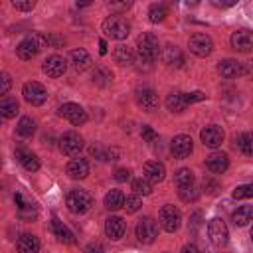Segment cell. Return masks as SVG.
Here are the masks:
<instances>
[{
    "label": "cell",
    "instance_id": "3",
    "mask_svg": "<svg viewBox=\"0 0 253 253\" xmlns=\"http://www.w3.org/2000/svg\"><path fill=\"white\" fill-rule=\"evenodd\" d=\"M65 204H67V208H69L71 213H87L93 208V196L87 190L75 188V190H71L67 194Z\"/></svg>",
    "mask_w": 253,
    "mask_h": 253
},
{
    "label": "cell",
    "instance_id": "51",
    "mask_svg": "<svg viewBox=\"0 0 253 253\" xmlns=\"http://www.w3.org/2000/svg\"><path fill=\"white\" fill-rule=\"evenodd\" d=\"M241 75H253V59L241 63Z\"/></svg>",
    "mask_w": 253,
    "mask_h": 253
},
{
    "label": "cell",
    "instance_id": "48",
    "mask_svg": "<svg viewBox=\"0 0 253 253\" xmlns=\"http://www.w3.org/2000/svg\"><path fill=\"white\" fill-rule=\"evenodd\" d=\"M204 190H208V194H215L217 192V182H213L210 178H204Z\"/></svg>",
    "mask_w": 253,
    "mask_h": 253
},
{
    "label": "cell",
    "instance_id": "4",
    "mask_svg": "<svg viewBox=\"0 0 253 253\" xmlns=\"http://www.w3.org/2000/svg\"><path fill=\"white\" fill-rule=\"evenodd\" d=\"M103 32H105L107 38L125 40V38L130 34V26H128V22H126L123 16H109V18L103 22Z\"/></svg>",
    "mask_w": 253,
    "mask_h": 253
},
{
    "label": "cell",
    "instance_id": "40",
    "mask_svg": "<svg viewBox=\"0 0 253 253\" xmlns=\"http://www.w3.org/2000/svg\"><path fill=\"white\" fill-rule=\"evenodd\" d=\"M140 206H142V202H140V198H138V196H126V198H125V210H126L128 213L138 211V210H140Z\"/></svg>",
    "mask_w": 253,
    "mask_h": 253
},
{
    "label": "cell",
    "instance_id": "23",
    "mask_svg": "<svg viewBox=\"0 0 253 253\" xmlns=\"http://www.w3.org/2000/svg\"><path fill=\"white\" fill-rule=\"evenodd\" d=\"M162 59L168 67H182L184 65V53L180 51V47L176 45H166L164 51H162Z\"/></svg>",
    "mask_w": 253,
    "mask_h": 253
},
{
    "label": "cell",
    "instance_id": "20",
    "mask_svg": "<svg viewBox=\"0 0 253 253\" xmlns=\"http://www.w3.org/2000/svg\"><path fill=\"white\" fill-rule=\"evenodd\" d=\"M16 158H18V162H20L28 172H36V170L40 168L38 156H36L34 152H30L28 148H24V146H18V148H16Z\"/></svg>",
    "mask_w": 253,
    "mask_h": 253
},
{
    "label": "cell",
    "instance_id": "12",
    "mask_svg": "<svg viewBox=\"0 0 253 253\" xmlns=\"http://www.w3.org/2000/svg\"><path fill=\"white\" fill-rule=\"evenodd\" d=\"M59 148H61L63 154L75 156V154H79V150L83 148V138H81L75 130H67V132H63V136L59 138Z\"/></svg>",
    "mask_w": 253,
    "mask_h": 253
},
{
    "label": "cell",
    "instance_id": "7",
    "mask_svg": "<svg viewBox=\"0 0 253 253\" xmlns=\"http://www.w3.org/2000/svg\"><path fill=\"white\" fill-rule=\"evenodd\" d=\"M188 47H190V51H192L194 55L206 57V55L211 53L213 42H211V38H210L208 34H194V36H190V40H188Z\"/></svg>",
    "mask_w": 253,
    "mask_h": 253
},
{
    "label": "cell",
    "instance_id": "39",
    "mask_svg": "<svg viewBox=\"0 0 253 253\" xmlns=\"http://www.w3.org/2000/svg\"><path fill=\"white\" fill-rule=\"evenodd\" d=\"M235 200H245V198H253V184H241L233 190L231 194Z\"/></svg>",
    "mask_w": 253,
    "mask_h": 253
},
{
    "label": "cell",
    "instance_id": "29",
    "mask_svg": "<svg viewBox=\"0 0 253 253\" xmlns=\"http://www.w3.org/2000/svg\"><path fill=\"white\" fill-rule=\"evenodd\" d=\"M231 219H233V223L239 225V227L247 225V223L253 219V206H241V208H237V210L233 211Z\"/></svg>",
    "mask_w": 253,
    "mask_h": 253
},
{
    "label": "cell",
    "instance_id": "37",
    "mask_svg": "<svg viewBox=\"0 0 253 253\" xmlns=\"http://www.w3.org/2000/svg\"><path fill=\"white\" fill-rule=\"evenodd\" d=\"M132 190H134L136 196H138V194L148 196V194H152V182L146 180L144 176H142V178H134V180H132Z\"/></svg>",
    "mask_w": 253,
    "mask_h": 253
},
{
    "label": "cell",
    "instance_id": "22",
    "mask_svg": "<svg viewBox=\"0 0 253 253\" xmlns=\"http://www.w3.org/2000/svg\"><path fill=\"white\" fill-rule=\"evenodd\" d=\"M142 172H144V178H146V180H150V182H162V180H164V174H166V168H164L162 162L150 160V162L144 164Z\"/></svg>",
    "mask_w": 253,
    "mask_h": 253
},
{
    "label": "cell",
    "instance_id": "54",
    "mask_svg": "<svg viewBox=\"0 0 253 253\" xmlns=\"http://www.w3.org/2000/svg\"><path fill=\"white\" fill-rule=\"evenodd\" d=\"M213 4H215V6H221V8H227V6H233V4H235V0H229V2H219V0H213Z\"/></svg>",
    "mask_w": 253,
    "mask_h": 253
},
{
    "label": "cell",
    "instance_id": "8",
    "mask_svg": "<svg viewBox=\"0 0 253 253\" xmlns=\"http://www.w3.org/2000/svg\"><path fill=\"white\" fill-rule=\"evenodd\" d=\"M22 95H24V99H26L30 105H42V103H45V99H47L45 87H43L42 83H38V81H28V83L24 85V89H22Z\"/></svg>",
    "mask_w": 253,
    "mask_h": 253
},
{
    "label": "cell",
    "instance_id": "33",
    "mask_svg": "<svg viewBox=\"0 0 253 253\" xmlns=\"http://www.w3.org/2000/svg\"><path fill=\"white\" fill-rule=\"evenodd\" d=\"M105 208L107 210H119V208H125V196L121 190H111L107 196H105Z\"/></svg>",
    "mask_w": 253,
    "mask_h": 253
},
{
    "label": "cell",
    "instance_id": "36",
    "mask_svg": "<svg viewBox=\"0 0 253 253\" xmlns=\"http://www.w3.org/2000/svg\"><path fill=\"white\" fill-rule=\"evenodd\" d=\"M34 130H36V123H34L30 117H22L20 123H18V126H16V132L26 138V136H32Z\"/></svg>",
    "mask_w": 253,
    "mask_h": 253
},
{
    "label": "cell",
    "instance_id": "56",
    "mask_svg": "<svg viewBox=\"0 0 253 253\" xmlns=\"http://www.w3.org/2000/svg\"><path fill=\"white\" fill-rule=\"evenodd\" d=\"M251 239H253V227H251Z\"/></svg>",
    "mask_w": 253,
    "mask_h": 253
},
{
    "label": "cell",
    "instance_id": "44",
    "mask_svg": "<svg viewBox=\"0 0 253 253\" xmlns=\"http://www.w3.org/2000/svg\"><path fill=\"white\" fill-rule=\"evenodd\" d=\"M12 6L16 8V10H22V12H30V10H34V2L32 0H28V2H18V0H14L12 2Z\"/></svg>",
    "mask_w": 253,
    "mask_h": 253
},
{
    "label": "cell",
    "instance_id": "1",
    "mask_svg": "<svg viewBox=\"0 0 253 253\" xmlns=\"http://www.w3.org/2000/svg\"><path fill=\"white\" fill-rule=\"evenodd\" d=\"M136 53H138V61L140 63H154L158 57V40L154 34H142L136 40Z\"/></svg>",
    "mask_w": 253,
    "mask_h": 253
},
{
    "label": "cell",
    "instance_id": "47",
    "mask_svg": "<svg viewBox=\"0 0 253 253\" xmlns=\"http://www.w3.org/2000/svg\"><path fill=\"white\" fill-rule=\"evenodd\" d=\"M117 158H119V150L117 148H105L101 160H117Z\"/></svg>",
    "mask_w": 253,
    "mask_h": 253
},
{
    "label": "cell",
    "instance_id": "14",
    "mask_svg": "<svg viewBox=\"0 0 253 253\" xmlns=\"http://www.w3.org/2000/svg\"><path fill=\"white\" fill-rule=\"evenodd\" d=\"M200 138H202L204 146H208V148H217V146H221V142H223V130H221V126H217V125H208L206 128H202Z\"/></svg>",
    "mask_w": 253,
    "mask_h": 253
},
{
    "label": "cell",
    "instance_id": "28",
    "mask_svg": "<svg viewBox=\"0 0 253 253\" xmlns=\"http://www.w3.org/2000/svg\"><path fill=\"white\" fill-rule=\"evenodd\" d=\"M71 63H73V67L77 69V71H85V69H89L91 67V55L85 51V49H73L71 51Z\"/></svg>",
    "mask_w": 253,
    "mask_h": 253
},
{
    "label": "cell",
    "instance_id": "15",
    "mask_svg": "<svg viewBox=\"0 0 253 253\" xmlns=\"http://www.w3.org/2000/svg\"><path fill=\"white\" fill-rule=\"evenodd\" d=\"M170 150H172V154L176 158H188L192 154V150H194V142H192V138L188 134H178V136L172 138Z\"/></svg>",
    "mask_w": 253,
    "mask_h": 253
},
{
    "label": "cell",
    "instance_id": "21",
    "mask_svg": "<svg viewBox=\"0 0 253 253\" xmlns=\"http://www.w3.org/2000/svg\"><path fill=\"white\" fill-rule=\"evenodd\" d=\"M18 253H38L40 251V239L32 233H22L16 241Z\"/></svg>",
    "mask_w": 253,
    "mask_h": 253
},
{
    "label": "cell",
    "instance_id": "31",
    "mask_svg": "<svg viewBox=\"0 0 253 253\" xmlns=\"http://www.w3.org/2000/svg\"><path fill=\"white\" fill-rule=\"evenodd\" d=\"M174 184L178 190L182 188H188V186H194V172L190 168H180L176 174H174Z\"/></svg>",
    "mask_w": 253,
    "mask_h": 253
},
{
    "label": "cell",
    "instance_id": "24",
    "mask_svg": "<svg viewBox=\"0 0 253 253\" xmlns=\"http://www.w3.org/2000/svg\"><path fill=\"white\" fill-rule=\"evenodd\" d=\"M217 71H219L221 77L233 79V77L241 75V61H237V59H223V61L217 63Z\"/></svg>",
    "mask_w": 253,
    "mask_h": 253
},
{
    "label": "cell",
    "instance_id": "10",
    "mask_svg": "<svg viewBox=\"0 0 253 253\" xmlns=\"http://www.w3.org/2000/svg\"><path fill=\"white\" fill-rule=\"evenodd\" d=\"M134 99H136V105L146 113H152L158 107V95L150 87H138L134 93Z\"/></svg>",
    "mask_w": 253,
    "mask_h": 253
},
{
    "label": "cell",
    "instance_id": "5",
    "mask_svg": "<svg viewBox=\"0 0 253 253\" xmlns=\"http://www.w3.org/2000/svg\"><path fill=\"white\" fill-rule=\"evenodd\" d=\"M208 235L215 247H225L229 241V229L221 217H213L208 221Z\"/></svg>",
    "mask_w": 253,
    "mask_h": 253
},
{
    "label": "cell",
    "instance_id": "16",
    "mask_svg": "<svg viewBox=\"0 0 253 253\" xmlns=\"http://www.w3.org/2000/svg\"><path fill=\"white\" fill-rule=\"evenodd\" d=\"M42 69H43V73L47 75V77H61L63 73H65V69H67V63H65V59L61 57V55H49L45 61H43V65H42Z\"/></svg>",
    "mask_w": 253,
    "mask_h": 253
},
{
    "label": "cell",
    "instance_id": "19",
    "mask_svg": "<svg viewBox=\"0 0 253 253\" xmlns=\"http://www.w3.org/2000/svg\"><path fill=\"white\" fill-rule=\"evenodd\" d=\"M206 166L213 174H223L227 170V166H229V158H227L225 152H211L206 158Z\"/></svg>",
    "mask_w": 253,
    "mask_h": 253
},
{
    "label": "cell",
    "instance_id": "55",
    "mask_svg": "<svg viewBox=\"0 0 253 253\" xmlns=\"http://www.w3.org/2000/svg\"><path fill=\"white\" fill-rule=\"evenodd\" d=\"M99 53H101V55H105V53H107V42H105V40H101V42H99Z\"/></svg>",
    "mask_w": 253,
    "mask_h": 253
},
{
    "label": "cell",
    "instance_id": "18",
    "mask_svg": "<svg viewBox=\"0 0 253 253\" xmlns=\"http://www.w3.org/2000/svg\"><path fill=\"white\" fill-rule=\"evenodd\" d=\"M67 176L73 178V180H83L89 176V162L85 158H73L67 162V168H65Z\"/></svg>",
    "mask_w": 253,
    "mask_h": 253
},
{
    "label": "cell",
    "instance_id": "42",
    "mask_svg": "<svg viewBox=\"0 0 253 253\" xmlns=\"http://www.w3.org/2000/svg\"><path fill=\"white\" fill-rule=\"evenodd\" d=\"M140 134H142V140H144V142H154V140L158 138V134H156V130H154L152 126H148V125H144V126H142V130H140Z\"/></svg>",
    "mask_w": 253,
    "mask_h": 253
},
{
    "label": "cell",
    "instance_id": "35",
    "mask_svg": "<svg viewBox=\"0 0 253 253\" xmlns=\"http://www.w3.org/2000/svg\"><path fill=\"white\" fill-rule=\"evenodd\" d=\"M235 142L245 156H253V132H241L235 138Z\"/></svg>",
    "mask_w": 253,
    "mask_h": 253
},
{
    "label": "cell",
    "instance_id": "27",
    "mask_svg": "<svg viewBox=\"0 0 253 253\" xmlns=\"http://www.w3.org/2000/svg\"><path fill=\"white\" fill-rule=\"evenodd\" d=\"M113 59H115L119 65H130V63L134 61V51H132L128 45H125V43H119V45L115 47V51H113Z\"/></svg>",
    "mask_w": 253,
    "mask_h": 253
},
{
    "label": "cell",
    "instance_id": "52",
    "mask_svg": "<svg viewBox=\"0 0 253 253\" xmlns=\"http://www.w3.org/2000/svg\"><path fill=\"white\" fill-rule=\"evenodd\" d=\"M111 8H113V10H126V8H130V2H121V4L111 2Z\"/></svg>",
    "mask_w": 253,
    "mask_h": 253
},
{
    "label": "cell",
    "instance_id": "26",
    "mask_svg": "<svg viewBox=\"0 0 253 253\" xmlns=\"http://www.w3.org/2000/svg\"><path fill=\"white\" fill-rule=\"evenodd\" d=\"M166 107H168V111H172V113H182V111L188 107L186 93H178V91L168 93V97H166Z\"/></svg>",
    "mask_w": 253,
    "mask_h": 253
},
{
    "label": "cell",
    "instance_id": "9",
    "mask_svg": "<svg viewBox=\"0 0 253 253\" xmlns=\"http://www.w3.org/2000/svg\"><path fill=\"white\" fill-rule=\"evenodd\" d=\"M158 235V223L152 219V217H142L138 223H136V237L140 243H152Z\"/></svg>",
    "mask_w": 253,
    "mask_h": 253
},
{
    "label": "cell",
    "instance_id": "17",
    "mask_svg": "<svg viewBox=\"0 0 253 253\" xmlns=\"http://www.w3.org/2000/svg\"><path fill=\"white\" fill-rule=\"evenodd\" d=\"M125 231H126V223H125L123 217H119V215H111V217L105 221V233H107L109 239L119 241V239L125 235Z\"/></svg>",
    "mask_w": 253,
    "mask_h": 253
},
{
    "label": "cell",
    "instance_id": "43",
    "mask_svg": "<svg viewBox=\"0 0 253 253\" xmlns=\"http://www.w3.org/2000/svg\"><path fill=\"white\" fill-rule=\"evenodd\" d=\"M10 85H12L10 75H8V73H2V75H0V95L6 97V93L10 91Z\"/></svg>",
    "mask_w": 253,
    "mask_h": 253
},
{
    "label": "cell",
    "instance_id": "41",
    "mask_svg": "<svg viewBox=\"0 0 253 253\" xmlns=\"http://www.w3.org/2000/svg\"><path fill=\"white\" fill-rule=\"evenodd\" d=\"M180 192V198L184 200V202H196L198 200V190H196V186H188V188H182V190H178Z\"/></svg>",
    "mask_w": 253,
    "mask_h": 253
},
{
    "label": "cell",
    "instance_id": "50",
    "mask_svg": "<svg viewBox=\"0 0 253 253\" xmlns=\"http://www.w3.org/2000/svg\"><path fill=\"white\" fill-rule=\"evenodd\" d=\"M63 43H65V40H63V38H59V36H47V45L59 47V45H63Z\"/></svg>",
    "mask_w": 253,
    "mask_h": 253
},
{
    "label": "cell",
    "instance_id": "25",
    "mask_svg": "<svg viewBox=\"0 0 253 253\" xmlns=\"http://www.w3.org/2000/svg\"><path fill=\"white\" fill-rule=\"evenodd\" d=\"M51 231H53V235L61 241V243H73L75 241V235H73V231L63 223V221H59L57 217H53L51 219Z\"/></svg>",
    "mask_w": 253,
    "mask_h": 253
},
{
    "label": "cell",
    "instance_id": "46",
    "mask_svg": "<svg viewBox=\"0 0 253 253\" xmlns=\"http://www.w3.org/2000/svg\"><path fill=\"white\" fill-rule=\"evenodd\" d=\"M128 178H130V170L128 168H119L115 172V180H119V182H126Z\"/></svg>",
    "mask_w": 253,
    "mask_h": 253
},
{
    "label": "cell",
    "instance_id": "11",
    "mask_svg": "<svg viewBox=\"0 0 253 253\" xmlns=\"http://www.w3.org/2000/svg\"><path fill=\"white\" fill-rule=\"evenodd\" d=\"M59 115H61L63 119H67L71 125H75V126H79V125H83V123L87 121L85 109H83L81 105H77V103H63V105L59 107Z\"/></svg>",
    "mask_w": 253,
    "mask_h": 253
},
{
    "label": "cell",
    "instance_id": "2",
    "mask_svg": "<svg viewBox=\"0 0 253 253\" xmlns=\"http://www.w3.org/2000/svg\"><path fill=\"white\" fill-rule=\"evenodd\" d=\"M45 45H47V36H43V34H34V36H30V38H26V40H22V42L18 43L16 55H18L20 59L28 61V59L36 57L38 51H40L42 47H45Z\"/></svg>",
    "mask_w": 253,
    "mask_h": 253
},
{
    "label": "cell",
    "instance_id": "13",
    "mask_svg": "<svg viewBox=\"0 0 253 253\" xmlns=\"http://www.w3.org/2000/svg\"><path fill=\"white\" fill-rule=\"evenodd\" d=\"M231 47L239 53L253 51V32L249 30H237L231 34Z\"/></svg>",
    "mask_w": 253,
    "mask_h": 253
},
{
    "label": "cell",
    "instance_id": "38",
    "mask_svg": "<svg viewBox=\"0 0 253 253\" xmlns=\"http://www.w3.org/2000/svg\"><path fill=\"white\" fill-rule=\"evenodd\" d=\"M166 14H168V10H166L164 4H152V6L148 8V20L154 22V24L162 22V20L166 18Z\"/></svg>",
    "mask_w": 253,
    "mask_h": 253
},
{
    "label": "cell",
    "instance_id": "32",
    "mask_svg": "<svg viewBox=\"0 0 253 253\" xmlns=\"http://www.w3.org/2000/svg\"><path fill=\"white\" fill-rule=\"evenodd\" d=\"M16 113H18V101L14 99V97H2V101H0V115L4 117V119H12V117H16Z\"/></svg>",
    "mask_w": 253,
    "mask_h": 253
},
{
    "label": "cell",
    "instance_id": "45",
    "mask_svg": "<svg viewBox=\"0 0 253 253\" xmlns=\"http://www.w3.org/2000/svg\"><path fill=\"white\" fill-rule=\"evenodd\" d=\"M206 99V95L202 93V91H194V93H186V101H188V105L190 103H196V101H204Z\"/></svg>",
    "mask_w": 253,
    "mask_h": 253
},
{
    "label": "cell",
    "instance_id": "30",
    "mask_svg": "<svg viewBox=\"0 0 253 253\" xmlns=\"http://www.w3.org/2000/svg\"><path fill=\"white\" fill-rule=\"evenodd\" d=\"M91 77H93V83H95L97 87H107V85H111V81H113V73H111L107 67H103V65L95 67Z\"/></svg>",
    "mask_w": 253,
    "mask_h": 253
},
{
    "label": "cell",
    "instance_id": "34",
    "mask_svg": "<svg viewBox=\"0 0 253 253\" xmlns=\"http://www.w3.org/2000/svg\"><path fill=\"white\" fill-rule=\"evenodd\" d=\"M14 202H16V206H18V211H20L22 217H36V208H34V204H28L20 192L14 194Z\"/></svg>",
    "mask_w": 253,
    "mask_h": 253
},
{
    "label": "cell",
    "instance_id": "49",
    "mask_svg": "<svg viewBox=\"0 0 253 253\" xmlns=\"http://www.w3.org/2000/svg\"><path fill=\"white\" fill-rule=\"evenodd\" d=\"M85 253H107V251H105V247L101 243H89Z\"/></svg>",
    "mask_w": 253,
    "mask_h": 253
},
{
    "label": "cell",
    "instance_id": "6",
    "mask_svg": "<svg viewBox=\"0 0 253 253\" xmlns=\"http://www.w3.org/2000/svg\"><path fill=\"white\" fill-rule=\"evenodd\" d=\"M158 219H160V225L168 231V233H174L178 227H180V221H182V215H180V210L176 206H164L158 213Z\"/></svg>",
    "mask_w": 253,
    "mask_h": 253
},
{
    "label": "cell",
    "instance_id": "53",
    "mask_svg": "<svg viewBox=\"0 0 253 253\" xmlns=\"http://www.w3.org/2000/svg\"><path fill=\"white\" fill-rule=\"evenodd\" d=\"M182 253H200V249H198L194 243H188V245L182 247Z\"/></svg>",
    "mask_w": 253,
    "mask_h": 253
}]
</instances>
